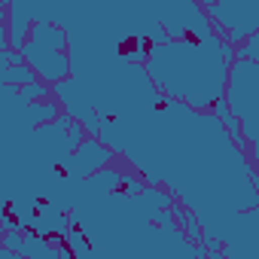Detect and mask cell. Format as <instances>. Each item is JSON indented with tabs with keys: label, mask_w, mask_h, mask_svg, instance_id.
Listing matches in <instances>:
<instances>
[{
	"label": "cell",
	"mask_w": 259,
	"mask_h": 259,
	"mask_svg": "<svg viewBox=\"0 0 259 259\" xmlns=\"http://www.w3.org/2000/svg\"><path fill=\"white\" fill-rule=\"evenodd\" d=\"M232 61L235 46L229 40L223 43L217 34L168 40L150 46L147 52V70L159 92L180 98L198 110H207L220 98H226Z\"/></svg>",
	"instance_id": "cell-4"
},
{
	"label": "cell",
	"mask_w": 259,
	"mask_h": 259,
	"mask_svg": "<svg viewBox=\"0 0 259 259\" xmlns=\"http://www.w3.org/2000/svg\"><path fill=\"white\" fill-rule=\"evenodd\" d=\"M122 171L89 174L70 207L67 244L79 259H204L210 250L189 238L174 220V195L153 183L128 189Z\"/></svg>",
	"instance_id": "cell-3"
},
{
	"label": "cell",
	"mask_w": 259,
	"mask_h": 259,
	"mask_svg": "<svg viewBox=\"0 0 259 259\" xmlns=\"http://www.w3.org/2000/svg\"><path fill=\"white\" fill-rule=\"evenodd\" d=\"M34 67H22V64H0V82H34Z\"/></svg>",
	"instance_id": "cell-9"
},
{
	"label": "cell",
	"mask_w": 259,
	"mask_h": 259,
	"mask_svg": "<svg viewBox=\"0 0 259 259\" xmlns=\"http://www.w3.org/2000/svg\"><path fill=\"white\" fill-rule=\"evenodd\" d=\"M226 101H229L232 113L238 116L244 141L253 144V156L259 162V61H253V58L232 61Z\"/></svg>",
	"instance_id": "cell-5"
},
{
	"label": "cell",
	"mask_w": 259,
	"mask_h": 259,
	"mask_svg": "<svg viewBox=\"0 0 259 259\" xmlns=\"http://www.w3.org/2000/svg\"><path fill=\"white\" fill-rule=\"evenodd\" d=\"M64 49H67V31L61 25L34 22L31 40L22 46V55L28 58V64L37 70L43 82L55 85L70 76V55H64Z\"/></svg>",
	"instance_id": "cell-6"
},
{
	"label": "cell",
	"mask_w": 259,
	"mask_h": 259,
	"mask_svg": "<svg viewBox=\"0 0 259 259\" xmlns=\"http://www.w3.org/2000/svg\"><path fill=\"white\" fill-rule=\"evenodd\" d=\"M98 141L183 201L210 256L259 259V177L217 113L162 92L128 113L104 116Z\"/></svg>",
	"instance_id": "cell-1"
},
{
	"label": "cell",
	"mask_w": 259,
	"mask_h": 259,
	"mask_svg": "<svg viewBox=\"0 0 259 259\" xmlns=\"http://www.w3.org/2000/svg\"><path fill=\"white\" fill-rule=\"evenodd\" d=\"M207 16L229 34L232 46H241L259 31V0H201Z\"/></svg>",
	"instance_id": "cell-7"
},
{
	"label": "cell",
	"mask_w": 259,
	"mask_h": 259,
	"mask_svg": "<svg viewBox=\"0 0 259 259\" xmlns=\"http://www.w3.org/2000/svg\"><path fill=\"white\" fill-rule=\"evenodd\" d=\"M46 92L43 82H0V220L4 232L67 241L82 180L113 162L116 150L98 138L82 141L85 125L40 101Z\"/></svg>",
	"instance_id": "cell-2"
},
{
	"label": "cell",
	"mask_w": 259,
	"mask_h": 259,
	"mask_svg": "<svg viewBox=\"0 0 259 259\" xmlns=\"http://www.w3.org/2000/svg\"><path fill=\"white\" fill-rule=\"evenodd\" d=\"M4 247L16 250L22 259H73V256H76L70 244L64 247V244L49 241V238H43V235H37V232H31V235L19 238V232H16V229L4 232Z\"/></svg>",
	"instance_id": "cell-8"
}]
</instances>
